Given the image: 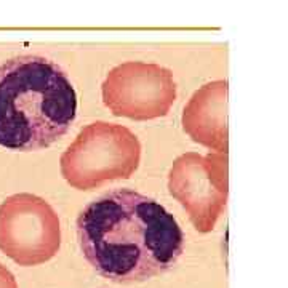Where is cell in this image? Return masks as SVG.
<instances>
[{
	"label": "cell",
	"instance_id": "6da1fadb",
	"mask_svg": "<svg viewBox=\"0 0 288 288\" xmlns=\"http://www.w3.org/2000/svg\"><path fill=\"white\" fill-rule=\"evenodd\" d=\"M77 237L90 266L114 283L144 282L167 272L184 248L173 215L131 189L90 202L77 218Z\"/></svg>",
	"mask_w": 288,
	"mask_h": 288
},
{
	"label": "cell",
	"instance_id": "7a4b0ae2",
	"mask_svg": "<svg viewBox=\"0 0 288 288\" xmlns=\"http://www.w3.org/2000/svg\"><path fill=\"white\" fill-rule=\"evenodd\" d=\"M76 115V90L56 63L21 55L0 64V146L44 149L69 130Z\"/></svg>",
	"mask_w": 288,
	"mask_h": 288
},
{
	"label": "cell",
	"instance_id": "3957f363",
	"mask_svg": "<svg viewBox=\"0 0 288 288\" xmlns=\"http://www.w3.org/2000/svg\"><path fill=\"white\" fill-rule=\"evenodd\" d=\"M141 160V144L133 131L109 122H93L80 130L61 155V173L80 191L127 179Z\"/></svg>",
	"mask_w": 288,
	"mask_h": 288
},
{
	"label": "cell",
	"instance_id": "277c9868",
	"mask_svg": "<svg viewBox=\"0 0 288 288\" xmlns=\"http://www.w3.org/2000/svg\"><path fill=\"white\" fill-rule=\"evenodd\" d=\"M61 224L52 205L32 194H15L0 205V250L20 266L50 261L60 250Z\"/></svg>",
	"mask_w": 288,
	"mask_h": 288
},
{
	"label": "cell",
	"instance_id": "5b68a950",
	"mask_svg": "<svg viewBox=\"0 0 288 288\" xmlns=\"http://www.w3.org/2000/svg\"><path fill=\"white\" fill-rule=\"evenodd\" d=\"M227 152H186L173 162L170 194L183 205L199 232H211L223 215L229 194Z\"/></svg>",
	"mask_w": 288,
	"mask_h": 288
},
{
	"label": "cell",
	"instance_id": "8992f818",
	"mask_svg": "<svg viewBox=\"0 0 288 288\" xmlns=\"http://www.w3.org/2000/svg\"><path fill=\"white\" fill-rule=\"evenodd\" d=\"M176 100L170 69L159 64L128 61L109 71L103 84V101L117 117L151 120L167 115Z\"/></svg>",
	"mask_w": 288,
	"mask_h": 288
},
{
	"label": "cell",
	"instance_id": "52a82bcc",
	"mask_svg": "<svg viewBox=\"0 0 288 288\" xmlns=\"http://www.w3.org/2000/svg\"><path fill=\"white\" fill-rule=\"evenodd\" d=\"M227 80H215L192 95L183 112V128L213 152H227Z\"/></svg>",
	"mask_w": 288,
	"mask_h": 288
},
{
	"label": "cell",
	"instance_id": "ba28073f",
	"mask_svg": "<svg viewBox=\"0 0 288 288\" xmlns=\"http://www.w3.org/2000/svg\"><path fill=\"white\" fill-rule=\"evenodd\" d=\"M0 288H18L15 275L0 262Z\"/></svg>",
	"mask_w": 288,
	"mask_h": 288
}]
</instances>
